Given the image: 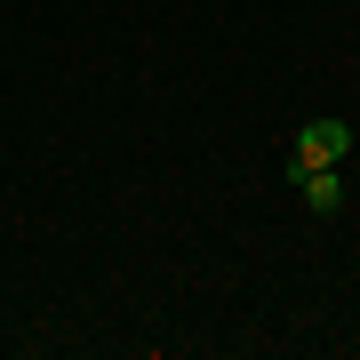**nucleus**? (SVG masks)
<instances>
[{
	"instance_id": "nucleus-2",
	"label": "nucleus",
	"mask_w": 360,
	"mask_h": 360,
	"mask_svg": "<svg viewBox=\"0 0 360 360\" xmlns=\"http://www.w3.org/2000/svg\"><path fill=\"white\" fill-rule=\"evenodd\" d=\"M296 193H304V208L336 217V208H345V176H336V168H304V176H296Z\"/></svg>"
},
{
	"instance_id": "nucleus-1",
	"label": "nucleus",
	"mask_w": 360,
	"mask_h": 360,
	"mask_svg": "<svg viewBox=\"0 0 360 360\" xmlns=\"http://www.w3.org/2000/svg\"><path fill=\"white\" fill-rule=\"evenodd\" d=\"M345 153H352V120H304L296 129V153H288V184L304 168H345Z\"/></svg>"
}]
</instances>
